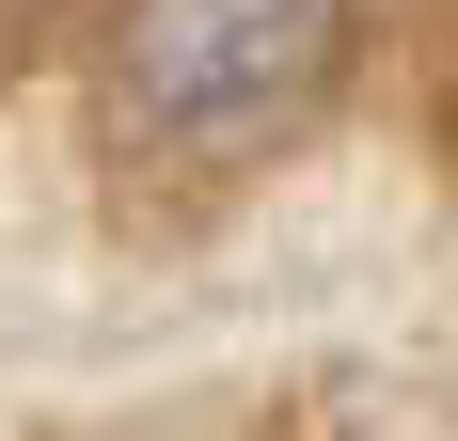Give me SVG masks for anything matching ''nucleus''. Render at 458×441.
I'll list each match as a JSON object with an SVG mask.
<instances>
[{"label":"nucleus","mask_w":458,"mask_h":441,"mask_svg":"<svg viewBox=\"0 0 458 441\" xmlns=\"http://www.w3.org/2000/svg\"><path fill=\"white\" fill-rule=\"evenodd\" d=\"M348 63V0H127L111 79L142 127L174 142H269L284 111H317Z\"/></svg>","instance_id":"nucleus-1"}]
</instances>
